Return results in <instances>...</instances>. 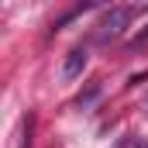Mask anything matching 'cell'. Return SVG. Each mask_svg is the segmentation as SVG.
I'll list each match as a JSON object with an SVG mask.
<instances>
[{"instance_id": "obj_1", "label": "cell", "mask_w": 148, "mask_h": 148, "mask_svg": "<svg viewBox=\"0 0 148 148\" xmlns=\"http://www.w3.org/2000/svg\"><path fill=\"white\" fill-rule=\"evenodd\" d=\"M127 21H131L127 10H110V14L103 17V24H100V41H103V38H117L121 31H124Z\"/></svg>"}, {"instance_id": "obj_2", "label": "cell", "mask_w": 148, "mask_h": 148, "mask_svg": "<svg viewBox=\"0 0 148 148\" xmlns=\"http://www.w3.org/2000/svg\"><path fill=\"white\" fill-rule=\"evenodd\" d=\"M83 66H86V52H83V48H73V52L66 55V66H62V79H76V76L83 73Z\"/></svg>"}]
</instances>
